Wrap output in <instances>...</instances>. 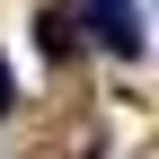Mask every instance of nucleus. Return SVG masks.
<instances>
[{
  "instance_id": "nucleus-3",
  "label": "nucleus",
  "mask_w": 159,
  "mask_h": 159,
  "mask_svg": "<svg viewBox=\"0 0 159 159\" xmlns=\"http://www.w3.org/2000/svg\"><path fill=\"white\" fill-rule=\"evenodd\" d=\"M0 115H9V62H0Z\"/></svg>"
},
{
  "instance_id": "nucleus-1",
  "label": "nucleus",
  "mask_w": 159,
  "mask_h": 159,
  "mask_svg": "<svg viewBox=\"0 0 159 159\" xmlns=\"http://www.w3.org/2000/svg\"><path fill=\"white\" fill-rule=\"evenodd\" d=\"M89 27H97V44L115 62H142V9L133 0H89Z\"/></svg>"
},
{
  "instance_id": "nucleus-2",
  "label": "nucleus",
  "mask_w": 159,
  "mask_h": 159,
  "mask_svg": "<svg viewBox=\"0 0 159 159\" xmlns=\"http://www.w3.org/2000/svg\"><path fill=\"white\" fill-rule=\"evenodd\" d=\"M35 44L62 62V53H71V18H62V9H44V18H35Z\"/></svg>"
}]
</instances>
